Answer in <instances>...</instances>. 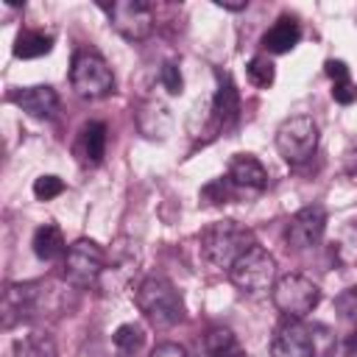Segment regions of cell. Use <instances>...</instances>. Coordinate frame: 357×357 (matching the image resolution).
Here are the masks:
<instances>
[{
  "label": "cell",
  "instance_id": "cell-7",
  "mask_svg": "<svg viewBox=\"0 0 357 357\" xmlns=\"http://www.w3.org/2000/svg\"><path fill=\"white\" fill-rule=\"evenodd\" d=\"M276 151L290 165L307 162L318 151V126H315V120L307 117V114L287 117L276 128Z\"/></svg>",
  "mask_w": 357,
  "mask_h": 357
},
{
  "label": "cell",
  "instance_id": "cell-13",
  "mask_svg": "<svg viewBox=\"0 0 357 357\" xmlns=\"http://www.w3.org/2000/svg\"><path fill=\"white\" fill-rule=\"evenodd\" d=\"M240 120V92L229 75L220 78V86L212 98V126L215 131H229Z\"/></svg>",
  "mask_w": 357,
  "mask_h": 357
},
{
  "label": "cell",
  "instance_id": "cell-6",
  "mask_svg": "<svg viewBox=\"0 0 357 357\" xmlns=\"http://www.w3.org/2000/svg\"><path fill=\"white\" fill-rule=\"evenodd\" d=\"M106 259H109L106 251L95 240H75L67 248V257H64L67 284H73L78 290L95 287L100 282V276L106 273Z\"/></svg>",
  "mask_w": 357,
  "mask_h": 357
},
{
  "label": "cell",
  "instance_id": "cell-31",
  "mask_svg": "<svg viewBox=\"0 0 357 357\" xmlns=\"http://www.w3.org/2000/svg\"><path fill=\"white\" fill-rule=\"evenodd\" d=\"M343 167H346V176H349L351 181H357V151H349V153H346V165H343Z\"/></svg>",
  "mask_w": 357,
  "mask_h": 357
},
{
  "label": "cell",
  "instance_id": "cell-30",
  "mask_svg": "<svg viewBox=\"0 0 357 357\" xmlns=\"http://www.w3.org/2000/svg\"><path fill=\"white\" fill-rule=\"evenodd\" d=\"M324 73L332 78V84L351 78V75H349V67H346V61H340V59H329V61L324 64Z\"/></svg>",
  "mask_w": 357,
  "mask_h": 357
},
{
  "label": "cell",
  "instance_id": "cell-4",
  "mask_svg": "<svg viewBox=\"0 0 357 357\" xmlns=\"http://www.w3.org/2000/svg\"><path fill=\"white\" fill-rule=\"evenodd\" d=\"M70 84L81 98L98 100L114 92V73L98 50H78L70 67Z\"/></svg>",
  "mask_w": 357,
  "mask_h": 357
},
{
  "label": "cell",
  "instance_id": "cell-1",
  "mask_svg": "<svg viewBox=\"0 0 357 357\" xmlns=\"http://www.w3.org/2000/svg\"><path fill=\"white\" fill-rule=\"evenodd\" d=\"M134 301H137L139 312L148 318V324L156 329H170L178 321H184V301L167 276L153 273V276L142 279L134 293Z\"/></svg>",
  "mask_w": 357,
  "mask_h": 357
},
{
  "label": "cell",
  "instance_id": "cell-8",
  "mask_svg": "<svg viewBox=\"0 0 357 357\" xmlns=\"http://www.w3.org/2000/svg\"><path fill=\"white\" fill-rule=\"evenodd\" d=\"M109 14V25L128 42H142L153 28V6L145 0H114L100 3Z\"/></svg>",
  "mask_w": 357,
  "mask_h": 357
},
{
  "label": "cell",
  "instance_id": "cell-3",
  "mask_svg": "<svg viewBox=\"0 0 357 357\" xmlns=\"http://www.w3.org/2000/svg\"><path fill=\"white\" fill-rule=\"evenodd\" d=\"M229 279L240 293L262 296L276 284V259L262 245L254 243L245 254L234 259V265L229 268Z\"/></svg>",
  "mask_w": 357,
  "mask_h": 357
},
{
  "label": "cell",
  "instance_id": "cell-33",
  "mask_svg": "<svg viewBox=\"0 0 357 357\" xmlns=\"http://www.w3.org/2000/svg\"><path fill=\"white\" fill-rule=\"evenodd\" d=\"M218 6L220 8H229V11H243L248 3H223V0H218Z\"/></svg>",
  "mask_w": 357,
  "mask_h": 357
},
{
  "label": "cell",
  "instance_id": "cell-28",
  "mask_svg": "<svg viewBox=\"0 0 357 357\" xmlns=\"http://www.w3.org/2000/svg\"><path fill=\"white\" fill-rule=\"evenodd\" d=\"M332 98H335L337 103H343V106L354 103V100H357V86H354V81H351V78H346V81L332 84Z\"/></svg>",
  "mask_w": 357,
  "mask_h": 357
},
{
  "label": "cell",
  "instance_id": "cell-10",
  "mask_svg": "<svg viewBox=\"0 0 357 357\" xmlns=\"http://www.w3.org/2000/svg\"><path fill=\"white\" fill-rule=\"evenodd\" d=\"M42 287H45L42 282H17V284H8L6 293H3V324L6 326H14L17 321L36 315V310L42 304V293H45Z\"/></svg>",
  "mask_w": 357,
  "mask_h": 357
},
{
  "label": "cell",
  "instance_id": "cell-22",
  "mask_svg": "<svg viewBox=\"0 0 357 357\" xmlns=\"http://www.w3.org/2000/svg\"><path fill=\"white\" fill-rule=\"evenodd\" d=\"M14 357H56V343L45 332H31L14 343Z\"/></svg>",
  "mask_w": 357,
  "mask_h": 357
},
{
  "label": "cell",
  "instance_id": "cell-5",
  "mask_svg": "<svg viewBox=\"0 0 357 357\" xmlns=\"http://www.w3.org/2000/svg\"><path fill=\"white\" fill-rule=\"evenodd\" d=\"M271 298L287 321H301L318 307L321 290L312 279H307L301 273H284V276L276 279V284L271 290Z\"/></svg>",
  "mask_w": 357,
  "mask_h": 357
},
{
  "label": "cell",
  "instance_id": "cell-11",
  "mask_svg": "<svg viewBox=\"0 0 357 357\" xmlns=\"http://www.w3.org/2000/svg\"><path fill=\"white\" fill-rule=\"evenodd\" d=\"M271 357H315V337L301 321H284L271 340Z\"/></svg>",
  "mask_w": 357,
  "mask_h": 357
},
{
  "label": "cell",
  "instance_id": "cell-29",
  "mask_svg": "<svg viewBox=\"0 0 357 357\" xmlns=\"http://www.w3.org/2000/svg\"><path fill=\"white\" fill-rule=\"evenodd\" d=\"M148 357H190V354H187V349H184L181 343L165 340V343H156V346L151 349V354H148Z\"/></svg>",
  "mask_w": 357,
  "mask_h": 357
},
{
  "label": "cell",
  "instance_id": "cell-26",
  "mask_svg": "<svg viewBox=\"0 0 357 357\" xmlns=\"http://www.w3.org/2000/svg\"><path fill=\"white\" fill-rule=\"evenodd\" d=\"M64 192V181L59 178V176H39L36 181H33V195L39 198V201H50V198H56V195H61Z\"/></svg>",
  "mask_w": 357,
  "mask_h": 357
},
{
  "label": "cell",
  "instance_id": "cell-12",
  "mask_svg": "<svg viewBox=\"0 0 357 357\" xmlns=\"http://www.w3.org/2000/svg\"><path fill=\"white\" fill-rule=\"evenodd\" d=\"M25 114L36 117V120H53L59 112V95L53 86L47 84H36V86H25L11 98Z\"/></svg>",
  "mask_w": 357,
  "mask_h": 357
},
{
  "label": "cell",
  "instance_id": "cell-27",
  "mask_svg": "<svg viewBox=\"0 0 357 357\" xmlns=\"http://www.w3.org/2000/svg\"><path fill=\"white\" fill-rule=\"evenodd\" d=\"M335 307L340 310V315H343V318H349V321H354V324H357V287L343 290V293L335 298Z\"/></svg>",
  "mask_w": 357,
  "mask_h": 357
},
{
  "label": "cell",
  "instance_id": "cell-16",
  "mask_svg": "<svg viewBox=\"0 0 357 357\" xmlns=\"http://www.w3.org/2000/svg\"><path fill=\"white\" fill-rule=\"evenodd\" d=\"M301 39V25L293 17H279L262 36V47L268 53H290Z\"/></svg>",
  "mask_w": 357,
  "mask_h": 357
},
{
  "label": "cell",
  "instance_id": "cell-21",
  "mask_svg": "<svg viewBox=\"0 0 357 357\" xmlns=\"http://www.w3.org/2000/svg\"><path fill=\"white\" fill-rule=\"evenodd\" d=\"M112 343H114L117 357H134V354L142 349V343H145L142 326H137V324H123V326H117L114 335H112Z\"/></svg>",
  "mask_w": 357,
  "mask_h": 357
},
{
  "label": "cell",
  "instance_id": "cell-2",
  "mask_svg": "<svg viewBox=\"0 0 357 357\" xmlns=\"http://www.w3.org/2000/svg\"><path fill=\"white\" fill-rule=\"evenodd\" d=\"M251 245H254V234L234 220H215L201 231V251L220 271H229L234 259L245 254Z\"/></svg>",
  "mask_w": 357,
  "mask_h": 357
},
{
  "label": "cell",
  "instance_id": "cell-25",
  "mask_svg": "<svg viewBox=\"0 0 357 357\" xmlns=\"http://www.w3.org/2000/svg\"><path fill=\"white\" fill-rule=\"evenodd\" d=\"M159 81H162V86H165L170 95H181V92H184V78H181V70H178L176 61H165V64H162Z\"/></svg>",
  "mask_w": 357,
  "mask_h": 357
},
{
  "label": "cell",
  "instance_id": "cell-9",
  "mask_svg": "<svg viewBox=\"0 0 357 357\" xmlns=\"http://www.w3.org/2000/svg\"><path fill=\"white\" fill-rule=\"evenodd\" d=\"M324 231H326V209L321 204H310L287 220L284 237L293 251H307L324 240Z\"/></svg>",
  "mask_w": 357,
  "mask_h": 357
},
{
  "label": "cell",
  "instance_id": "cell-24",
  "mask_svg": "<svg viewBox=\"0 0 357 357\" xmlns=\"http://www.w3.org/2000/svg\"><path fill=\"white\" fill-rule=\"evenodd\" d=\"M234 190H237V187L223 176V178L209 181V184L201 190V198H204V201H209V204H226V201H231Z\"/></svg>",
  "mask_w": 357,
  "mask_h": 357
},
{
  "label": "cell",
  "instance_id": "cell-20",
  "mask_svg": "<svg viewBox=\"0 0 357 357\" xmlns=\"http://www.w3.org/2000/svg\"><path fill=\"white\" fill-rule=\"evenodd\" d=\"M81 151H84V159L89 165H98L103 162V153H106V126L100 120H92L81 128Z\"/></svg>",
  "mask_w": 357,
  "mask_h": 357
},
{
  "label": "cell",
  "instance_id": "cell-23",
  "mask_svg": "<svg viewBox=\"0 0 357 357\" xmlns=\"http://www.w3.org/2000/svg\"><path fill=\"white\" fill-rule=\"evenodd\" d=\"M245 75H248V81H251L254 86L268 89V86L273 84V78H276V67H273V61H271L268 56H254V59L245 64Z\"/></svg>",
  "mask_w": 357,
  "mask_h": 357
},
{
  "label": "cell",
  "instance_id": "cell-14",
  "mask_svg": "<svg viewBox=\"0 0 357 357\" xmlns=\"http://www.w3.org/2000/svg\"><path fill=\"white\" fill-rule=\"evenodd\" d=\"M226 178L237 187V190H262L268 184V173L262 167V162L251 153H234L226 170Z\"/></svg>",
  "mask_w": 357,
  "mask_h": 357
},
{
  "label": "cell",
  "instance_id": "cell-32",
  "mask_svg": "<svg viewBox=\"0 0 357 357\" xmlns=\"http://www.w3.org/2000/svg\"><path fill=\"white\" fill-rule=\"evenodd\" d=\"M346 351H349V354H357V326H354L351 335L346 337Z\"/></svg>",
  "mask_w": 357,
  "mask_h": 357
},
{
  "label": "cell",
  "instance_id": "cell-18",
  "mask_svg": "<svg viewBox=\"0 0 357 357\" xmlns=\"http://www.w3.org/2000/svg\"><path fill=\"white\" fill-rule=\"evenodd\" d=\"M53 50V36L45 31H20L14 39V56L17 59H39Z\"/></svg>",
  "mask_w": 357,
  "mask_h": 357
},
{
  "label": "cell",
  "instance_id": "cell-15",
  "mask_svg": "<svg viewBox=\"0 0 357 357\" xmlns=\"http://www.w3.org/2000/svg\"><path fill=\"white\" fill-rule=\"evenodd\" d=\"M170 126H173V117L167 112L165 103L159 100H142L137 106V128L142 131V137L148 139H165L170 134Z\"/></svg>",
  "mask_w": 357,
  "mask_h": 357
},
{
  "label": "cell",
  "instance_id": "cell-17",
  "mask_svg": "<svg viewBox=\"0 0 357 357\" xmlns=\"http://www.w3.org/2000/svg\"><path fill=\"white\" fill-rule=\"evenodd\" d=\"M33 254L45 262H53L59 257H67V243H64V234L56 223H42L36 231H33Z\"/></svg>",
  "mask_w": 357,
  "mask_h": 357
},
{
  "label": "cell",
  "instance_id": "cell-19",
  "mask_svg": "<svg viewBox=\"0 0 357 357\" xmlns=\"http://www.w3.org/2000/svg\"><path fill=\"white\" fill-rule=\"evenodd\" d=\"M204 357H245V351L237 346V340L229 329L215 326L204 337Z\"/></svg>",
  "mask_w": 357,
  "mask_h": 357
}]
</instances>
